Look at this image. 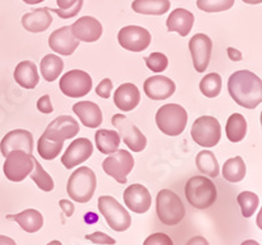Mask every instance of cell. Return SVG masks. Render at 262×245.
<instances>
[{"label":"cell","instance_id":"1","mask_svg":"<svg viewBox=\"0 0 262 245\" xmlns=\"http://www.w3.org/2000/svg\"><path fill=\"white\" fill-rule=\"evenodd\" d=\"M228 92L240 106L256 109L262 102L261 78L248 70L233 72L228 80Z\"/></svg>","mask_w":262,"mask_h":245},{"label":"cell","instance_id":"2","mask_svg":"<svg viewBox=\"0 0 262 245\" xmlns=\"http://www.w3.org/2000/svg\"><path fill=\"white\" fill-rule=\"evenodd\" d=\"M185 195L191 206L198 210H206L215 204L217 190L210 179L205 176H194L185 185Z\"/></svg>","mask_w":262,"mask_h":245},{"label":"cell","instance_id":"3","mask_svg":"<svg viewBox=\"0 0 262 245\" xmlns=\"http://www.w3.org/2000/svg\"><path fill=\"white\" fill-rule=\"evenodd\" d=\"M96 186H97V179L95 172L88 167H79L70 176L67 183V193L75 202L86 204L92 199Z\"/></svg>","mask_w":262,"mask_h":245},{"label":"cell","instance_id":"4","mask_svg":"<svg viewBox=\"0 0 262 245\" xmlns=\"http://www.w3.org/2000/svg\"><path fill=\"white\" fill-rule=\"evenodd\" d=\"M156 214L163 225L176 226L185 218V206L181 198L169 189H163L156 197Z\"/></svg>","mask_w":262,"mask_h":245},{"label":"cell","instance_id":"5","mask_svg":"<svg viewBox=\"0 0 262 245\" xmlns=\"http://www.w3.org/2000/svg\"><path fill=\"white\" fill-rule=\"evenodd\" d=\"M156 125L165 135L177 137L188 125V113L179 104L163 105L156 113Z\"/></svg>","mask_w":262,"mask_h":245},{"label":"cell","instance_id":"6","mask_svg":"<svg viewBox=\"0 0 262 245\" xmlns=\"http://www.w3.org/2000/svg\"><path fill=\"white\" fill-rule=\"evenodd\" d=\"M98 210L106 220L107 226L116 232H123L131 226V216L127 210L121 206L116 198L102 195L98 198Z\"/></svg>","mask_w":262,"mask_h":245},{"label":"cell","instance_id":"7","mask_svg":"<svg viewBox=\"0 0 262 245\" xmlns=\"http://www.w3.org/2000/svg\"><path fill=\"white\" fill-rule=\"evenodd\" d=\"M191 138L202 147H215L222 138L221 123L211 116L200 117L191 126Z\"/></svg>","mask_w":262,"mask_h":245},{"label":"cell","instance_id":"8","mask_svg":"<svg viewBox=\"0 0 262 245\" xmlns=\"http://www.w3.org/2000/svg\"><path fill=\"white\" fill-rule=\"evenodd\" d=\"M112 125L118 130L119 137L122 138L123 143L133 152H142L147 146V138L138 129L133 122H130L125 114H116L112 118Z\"/></svg>","mask_w":262,"mask_h":245},{"label":"cell","instance_id":"9","mask_svg":"<svg viewBox=\"0 0 262 245\" xmlns=\"http://www.w3.org/2000/svg\"><path fill=\"white\" fill-rule=\"evenodd\" d=\"M134 168V158L128 151L117 150L102 163V169L107 176L113 177L117 183L126 184L127 176Z\"/></svg>","mask_w":262,"mask_h":245},{"label":"cell","instance_id":"10","mask_svg":"<svg viewBox=\"0 0 262 245\" xmlns=\"http://www.w3.org/2000/svg\"><path fill=\"white\" fill-rule=\"evenodd\" d=\"M34 163L33 156L24 151H12L6 156L4 163V174L9 181L13 183H21L32 173Z\"/></svg>","mask_w":262,"mask_h":245},{"label":"cell","instance_id":"11","mask_svg":"<svg viewBox=\"0 0 262 245\" xmlns=\"http://www.w3.org/2000/svg\"><path fill=\"white\" fill-rule=\"evenodd\" d=\"M59 88L63 95L71 99H79L88 95L92 90V78L81 70H71L66 72L59 80Z\"/></svg>","mask_w":262,"mask_h":245},{"label":"cell","instance_id":"12","mask_svg":"<svg viewBox=\"0 0 262 245\" xmlns=\"http://www.w3.org/2000/svg\"><path fill=\"white\" fill-rule=\"evenodd\" d=\"M119 45L128 51L140 53L151 43V34L147 29L137 25H128L118 32Z\"/></svg>","mask_w":262,"mask_h":245},{"label":"cell","instance_id":"13","mask_svg":"<svg viewBox=\"0 0 262 245\" xmlns=\"http://www.w3.org/2000/svg\"><path fill=\"white\" fill-rule=\"evenodd\" d=\"M189 49L193 58L194 69L198 72H205L209 67L212 53V41L209 36L203 33L194 34L189 42Z\"/></svg>","mask_w":262,"mask_h":245},{"label":"cell","instance_id":"14","mask_svg":"<svg viewBox=\"0 0 262 245\" xmlns=\"http://www.w3.org/2000/svg\"><path fill=\"white\" fill-rule=\"evenodd\" d=\"M79 130H80L79 122L75 118H72L71 116H59L53 122H50L42 135L51 141L64 142L66 139L76 137Z\"/></svg>","mask_w":262,"mask_h":245},{"label":"cell","instance_id":"15","mask_svg":"<svg viewBox=\"0 0 262 245\" xmlns=\"http://www.w3.org/2000/svg\"><path fill=\"white\" fill-rule=\"evenodd\" d=\"M93 153V144L90 139L86 138H79L76 141L72 142L66 150L62 156V164L67 169H72L79 164H83Z\"/></svg>","mask_w":262,"mask_h":245},{"label":"cell","instance_id":"16","mask_svg":"<svg viewBox=\"0 0 262 245\" xmlns=\"http://www.w3.org/2000/svg\"><path fill=\"white\" fill-rule=\"evenodd\" d=\"M33 135L32 132L28 131V130H13V131L8 132L6 137L2 139V143H0V151H2V155L6 158L9 152L12 151H24V152L32 155L33 152Z\"/></svg>","mask_w":262,"mask_h":245},{"label":"cell","instance_id":"17","mask_svg":"<svg viewBox=\"0 0 262 245\" xmlns=\"http://www.w3.org/2000/svg\"><path fill=\"white\" fill-rule=\"evenodd\" d=\"M71 33L78 41L96 42L102 36V25L92 16H84L71 25Z\"/></svg>","mask_w":262,"mask_h":245},{"label":"cell","instance_id":"18","mask_svg":"<svg viewBox=\"0 0 262 245\" xmlns=\"http://www.w3.org/2000/svg\"><path fill=\"white\" fill-rule=\"evenodd\" d=\"M125 205L137 214H144L151 207V194L146 186L140 184L130 185L123 193Z\"/></svg>","mask_w":262,"mask_h":245},{"label":"cell","instance_id":"19","mask_svg":"<svg viewBox=\"0 0 262 245\" xmlns=\"http://www.w3.org/2000/svg\"><path fill=\"white\" fill-rule=\"evenodd\" d=\"M49 46L58 54L71 55L78 49L79 41L71 33V27H62L50 34Z\"/></svg>","mask_w":262,"mask_h":245},{"label":"cell","instance_id":"20","mask_svg":"<svg viewBox=\"0 0 262 245\" xmlns=\"http://www.w3.org/2000/svg\"><path fill=\"white\" fill-rule=\"evenodd\" d=\"M144 92L154 101L169 99L176 92V84L167 76L156 75L144 81Z\"/></svg>","mask_w":262,"mask_h":245},{"label":"cell","instance_id":"21","mask_svg":"<svg viewBox=\"0 0 262 245\" xmlns=\"http://www.w3.org/2000/svg\"><path fill=\"white\" fill-rule=\"evenodd\" d=\"M72 110L79 117L85 127L97 129L102 123V112L97 104L92 101H79L72 106Z\"/></svg>","mask_w":262,"mask_h":245},{"label":"cell","instance_id":"22","mask_svg":"<svg viewBox=\"0 0 262 245\" xmlns=\"http://www.w3.org/2000/svg\"><path fill=\"white\" fill-rule=\"evenodd\" d=\"M140 101V92L135 84L125 83L114 92V104L121 112H131Z\"/></svg>","mask_w":262,"mask_h":245},{"label":"cell","instance_id":"23","mask_svg":"<svg viewBox=\"0 0 262 245\" xmlns=\"http://www.w3.org/2000/svg\"><path fill=\"white\" fill-rule=\"evenodd\" d=\"M21 23H23L24 29L30 33H41V32L49 29L53 23V17H51L49 8H38L29 13H25Z\"/></svg>","mask_w":262,"mask_h":245},{"label":"cell","instance_id":"24","mask_svg":"<svg viewBox=\"0 0 262 245\" xmlns=\"http://www.w3.org/2000/svg\"><path fill=\"white\" fill-rule=\"evenodd\" d=\"M194 25V15L184 8H176L167 20V28L169 32H177L181 37H186L190 33Z\"/></svg>","mask_w":262,"mask_h":245},{"label":"cell","instance_id":"25","mask_svg":"<svg viewBox=\"0 0 262 245\" xmlns=\"http://www.w3.org/2000/svg\"><path fill=\"white\" fill-rule=\"evenodd\" d=\"M13 78L20 87L27 90H34L39 81L37 66L32 60H23L18 63L13 72Z\"/></svg>","mask_w":262,"mask_h":245},{"label":"cell","instance_id":"26","mask_svg":"<svg viewBox=\"0 0 262 245\" xmlns=\"http://www.w3.org/2000/svg\"><path fill=\"white\" fill-rule=\"evenodd\" d=\"M8 219H12L16 223H18L23 230L25 232L34 233L37 231H39L43 226V216L39 211L34 209H28L24 210L20 214H16V215H8L7 216Z\"/></svg>","mask_w":262,"mask_h":245},{"label":"cell","instance_id":"27","mask_svg":"<svg viewBox=\"0 0 262 245\" xmlns=\"http://www.w3.org/2000/svg\"><path fill=\"white\" fill-rule=\"evenodd\" d=\"M96 146L98 151L105 155L116 152L121 144V137L117 131L106 129H100L96 131Z\"/></svg>","mask_w":262,"mask_h":245},{"label":"cell","instance_id":"28","mask_svg":"<svg viewBox=\"0 0 262 245\" xmlns=\"http://www.w3.org/2000/svg\"><path fill=\"white\" fill-rule=\"evenodd\" d=\"M133 9L140 15L161 16L170 8L169 0H134L131 4Z\"/></svg>","mask_w":262,"mask_h":245},{"label":"cell","instance_id":"29","mask_svg":"<svg viewBox=\"0 0 262 245\" xmlns=\"http://www.w3.org/2000/svg\"><path fill=\"white\" fill-rule=\"evenodd\" d=\"M247 129L248 126L244 116L240 113H233L226 123V134L228 141L232 143L242 142L247 135Z\"/></svg>","mask_w":262,"mask_h":245},{"label":"cell","instance_id":"30","mask_svg":"<svg viewBox=\"0 0 262 245\" xmlns=\"http://www.w3.org/2000/svg\"><path fill=\"white\" fill-rule=\"evenodd\" d=\"M247 174V167L242 156L228 159L223 165V177L229 183H240Z\"/></svg>","mask_w":262,"mask_h":245},{"label":"cell","instance_id":"31","mask_svg":"<svg viewBox=\"0 0 262 245\" xmlns=\"http://www.w3.org/2000/svg\"><path fill=\"white\" fill-rule=\"evenodd\" d=\"M63 66H64L63 60L58 55L48 54L41 60L39 69H41L42 76L46 81H54L57 80L58 76L62 74Z\"/></svg>","mask_w":262,"mask_h":245},{"label":"cell","instance_id":"32","mask_svg":"<svg viewBox=\"0 0 262 245\" xmlns=\"http://www.w3.org/2000/svg\"><path fill=\"white\" fill-rule=\"evenodd\" d=\"M195 164L201 173L207 174L210 177L219 176V164H217L214 152H211V151H201L195 158Z\"/></svg>","mask_w":262,"mask_h":245},{"label":"cell","instance_id":"33","mask_svg":"<svg viewBox=\"0 0 262 245\" xmlns=\"http://www.w3.org/2000/svg\"><path fill=\"white\" fill-rule=\"evenodd\" d=\"M63 148V142H57L48 139L42 135L38 139V143H37V150H38L39 156L45 160H54L57 158L60 152H62Z\"/></svg>","mask_w":262,"mask_h":245},{"label":"cell","instance_id":"34","mask_svg":"<svg viewBox=\"0 0 262 245\" xmlns=\"http://www.w3.org/2000/svg\"><path fill=\"white\" fill-rule=\"evenodd\" d=\"M201 92L209 97V99H214L216 96H219L222 91V78L216 72H211L209 75H206L205 78L201 80L200 84Z\"/></svg>","mask_w":262,"mask_h":245},{"label":"cell","instance_id":"35","mask_svg":"<svg viewBox=\"0 0 262 245\" xmlns=\"http://www.w3.org/2000/svg\"><path fill=\"white\" fill-rule=\"evenodd\" d=\"M33 163H34V170H32V173L29 174L30 179L36 183L41 190L43 191H51L54 189V181L51 179L50 174L46 172L39 162H37L36 158H33Z\"/></svg>","mask_w":262,"mask_h":245},{"label":"cell","instance_id":"36","mask_svg":"<svg viewBox=\"0 0 262 245\" xmlns=\"http://www.w3.org/2000/svg\"><path fill=\"white\" fill-rule=\"evenodd\" d=\"M84 0H57L59 8L49 9L50 12H55L60 18L75 17L80 12Z\"/></svg>","mask_w":262,"mask_h":245},{"label":"cell","instance_id":"37","mask_svg":"<svg viewBox=\"0 0 262 245\" xmlns=\"http://www.w3.org/2000/svg\"><path fill=\"white\" fill-rule=\"evenodd\" d=\"M237 202L242 209L243 216L244 218H250L256 212L257 207L259 205L258 195L252 193V191H243L237 195Z\"/></svg>","mask_w":262,"mask_h":245},{"label":"cell","instance_id":"38","mask_svg":"<svg viewBox=\"0 0 262 245\" xmlns=\"http://www.w3.org/2000/svg\"><path fill=\"white\" fill-rule=\"evenodd\" d=\"M235 0H196V7L209 13L223 12L232 8Z\"/></svg>","mask_w":262,"mask_h":245},{"label":"cell","instance_id":"39","mask_svg":"<svg viewBox=\"0 0 262 245\" xmlns=\"http://www.w3.org/2000/svg\"><path fill=\"white\" fill-rule=\"evenodd\" d=\"M144 60L147 67L154 72H163L168 67V58L163 53H152L144 58Z\"/></svg>","mask_w":262,"mask_h":245},{"label":"cell","instance_id":"40","mask_svg":"<svg viewBox=\"0 0 262 245\" xmlns=\"http://www.w3.org/2000/svg\"><path fill=\"white\" fill-rule=\"evenodd\" d=\"M143 245H174V244H173V240L168 236L167 233L158 232L147 237V239L144 240Z\"/></svg>","mask_w":262,"mask_h":245},{"label":"cell","instance_id":"41","mask_svg":"<svg viewBox=\"0 0 262 245\" xmlns=\"http://www.w3.org/2000/svg\"><path fill=\"white\" fill-rule=\"evenodd\" d=\"M85 239L90 240V241H92V242H95V244H100V245H114L116 244V240L104 232H95V233H91V235H85Z\"/></svg>","mask_w":262,"mask_h":245},{"label":"cell","instance_id":"42","mask_svg":"<svg viewBox=\"0 0 262 245\" xmlns=\"http://www.w3.org/2000/svg\"><path fill=\"white\" fill-rule=\"evenodd\" d=\"M112 91H113V83H112L111 79H104L96 88V93L101 99H109Z\"/></svg>","mask_w":262,"mask_h":245},{"label":"cell","instance_id":"43","mask_svg":"<svg viewBox=\"0 0 262 245\" xmlns=\"http://www.w3.org/2000/svg\"><path fill=\"white\" fill-rule=\"evenodd\" d=\"M37 108H38V110L43 114L53 113V104H51L50 101V96H42L41 99L37 101Z\"/></svg>","mask_w":262,"mask_h":245},{"label":"cell","instance_id":"44","mask_svg":"<svg viewBox=\"0 0 262 245\" xmlns=\"http://www.w3.org/2000/svg\"><path fill=\"white\" fill-rule=\"evenodd\" d=\"M59 206H60V209L63 210V212H64V215L67 216V218H71V216L74 215L75 206L72 202H70V201H67V199H60Z\"/></svg>","mask_w":262,"mask_h":245},{"label":"cell","instance_id":"45","mask_svg":"<svg viewBox=\"0 0 262 245\" xmlns=\"http://www.w3.org/2000/svg\"><path fill=\"white\" fill-rule=\"evenodd\" d=\"M227 54H228L229 59L233 60V62H238V60H242V59H243L242 51H238L237 49L228 48V49H227Z\"/></svg>","mask_w":262,"mask_h":245},{"label":"cell","instance_id":"46","mask_svg":"<svg viewBox=\"0 0 262 245\" xmlns=\"http://www.w3.org/2000/svg\"><path fill=\"white\" fill-rule=\"evenodd\" d=\"M186 245H210V244L203 236H195V237H191V239L186 242Z\"/></svg>","mask_w":262,"mask_h":245},{"label":"cell","instance_id":"47","mask_svg":"<svg viewBox=\"0 0 262 245\" xmlns=\"http://www.w3.org/2000/svg\"><path fill=\"white\" fill-rule=\"evenodd\" d=\"M0 245H17V244H16L15 240H12L11 237L0 235Z\"/></svg>","mask_w":262,"mask_h":245},{"label":"cell","instance_id":"48","mask_svg":"<svg viewBox=\"0 0 262 245\" xmlns=\"http://www.w3.org/2000/svg\"><path fill=\"white\" fill-rule=\"evenodd\" d=\"M24 3L27 4H30V6H33V4H38V3H42V2H45V0H23Z\"/></svg>","mask_w":262,"mask_h":245},{"label":"cell","instance_id":"49","mask_svg":"<svg viewBox=\"0 0 262 245\" xmlns=\"http://www.w3.org/2000/svg\"><path fill=\"white\" fill-rule=\"evenodd\" d=\"M242 245H261V244L257 241H254V240H245Z\"/></svg>","mask_w":262,"mask_h":245},{"label":"cell","instance_id":"50","mask_svg":"<svg viewBox=\"0 0 262 245\" xmlns=\"http://www.w3.org/2000/svg\"><path fill=\"white\" fill-rule=\"evenodd\" d=\"M247 4H261L262 0H243Z\"/></svg>","mask_w":262,"mask_h":245},{"label":"cell","instance_id":"51","mask_svg":"<svg viewBox=\"0 0 262 245\" xmlns=\"http://www.w3.org/2000/svg\"><path fill=\"white\" fill-rule=\"evenodd\" d=\"M48 245H62V242H60V241H58V240H53V241H50V242H49Z\"/></svg>","mask_w":262,"mask_h":245}]
</instances>
